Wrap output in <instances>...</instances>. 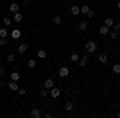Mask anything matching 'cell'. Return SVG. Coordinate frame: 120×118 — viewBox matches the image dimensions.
I'll list each match as a JSON object with an SVG mask.
<instances>
[{
  "mask_svg": "<svg viewBox=\"0 0 120 118\" xmlns=\"http://www.w3.org/2000/svg\"><path fill=\"white\" fill-rule=\"evenodd\" d=\"M96 50H98V43H96L94 40H88V42L85 43V51H86L88 54L96 53Z\"/></svg>",
  "mask_w": 120,
  "mask_h": 118,
  "instance_id": "6da1fadb",
  "label": "cell"
},
{
  "mask_svg": "<svg viewBox=\"0 0 120 118\" xmlns=\"http://www.w3.org/2000/svg\"><path fill=\"white\" fill-rule=\"evenodd\" d=\"M59 77H61V78H67V77H69V73H71V70H69V67H66V65H63V67H61V69H59Z\"/></svg>",
  "mask_w": 120,
  "mask_h": 118,
  "instance_id": "7a4b0ae2",
  "label": "cell"
},
{
  "mask_svg": "<svg viewBox=\"0 0 120 118\" xmlns=\"http://www.w3.org/2000/svg\"><path fill=\"white\" fill-rule=\"evenodd\" d=\"M88 61H90V54L80 56V59H79V65H80V67H85V65L88 64Z\"/></svg>",
  "mask_w": 120,
  "mask_h": 118,
  "instance_id": "3957f363",
  "label": "cell"
},
{
  "mask_svg": "<svg viewBox=\"0 0 120 118\" xmlns=\"http://www.w3.org/2000/svg\"><path fill=\"white\" fill-rule=\"evenodd\" d=\"M50 96H51L53 99H58V97L61 96V89H59V88H55V86H53V88L50 89Z\"/></svg>",
  "mask_w": 120,
  "mask_h": 118,
  "instance_id": "277c9868",
  "label": "cell"
},
{
  "mask_svg": "<svg viewBox=\"0 0 120 118\" xmlns=\"http://www.w3.org/2000/svg\"><path fill=\"white\" fill-rule=\"evenodd\" d=\"M10 35H11V38H13V40H19V38H21V35H22V32H21L19 29H13Z\"/></svg>",
  "mask_w": 120,
  "mask_h": 118,
  "instance_id": "5b68a950",
  "label": "cell"
},
{
  "mask_svg": "<svg viewBox=\"0 0 120 118\" xmlns=\"http://www.w3.org/2000/svg\"><path fill=\"white\" fill-rule=\"evenodd\" d=\"M77 30H80V32H86V30H88V22H86V21H80L79 26H77Z\"/></svg>",
  "mask_w": 120,
  "mask_h": 118,
  "instance_id": "8992f818",
  "label": "cell"
},
{
  "mask_svg": "<svg viewBox=\"0 0 120 118\" xmlns=\"http://www.w3.org/2000/svg\"><path fill=\"white\" fill-rule=\"evenodd\" d=\"M13 21H15V22H22V21H24V14H22L21 11L15 13V14H13Z\"/></svg>",
  "mask_w": 120,
  "mask_h": 118,
  "instance_id": "52a82bcc",
  "label": "cell"
},
{
  "mask_svg": "<svg viewBox=\"0 0 120 118\" xmlns=\"http://www.w3.org/2000/svg\"><path fill=\"white\" fill-rule=\"evenodd\" d=\"M53 86H55V82H53L51 78H46L45 82H43V88H46V89H48V91L51 89Z\"/></svg>",
  "mask_w": 120,
  "mask_h": 118,
  "instance_id": "ba28073f",
  "label": "cell"
},
{
  "mask_svg": "<svg viewBox=\"0 0 120 118\" xmlns=\"http://www.w3.org/2000/svg\"><path fill=\"white\" fill-rule=\"evenodd\" d=\"M7 86H8V88H10L11 91H18V89H19V86H18V82H13V80L7 83Z\"/></svg>",
  "mask_w": 120,
  "mask_h": 118,
  "instance_id": "9c48e42d",
  "label": "cell"
},
{
  "mask_svg": "<svg viewBox=\"0 0 120 118\" xmlns=\"http://www.w3.org/2000/svg\"><path fill=\"white\" fill-rule=\"evenodd\" d=\"M10 78H11L13 82H19V78H21V73L16 72V70H13V72L10 73Z\"/></svg>",
  "mask_w": 120,
  "mask_h": 118,
  "instance_id": "30bf717a",
  "label": "cell"
},
{
  "mask_svg": "<svg viewBox=\"0 0 120 118\" xmlns=\"http://www.w3.org/2000/svg\"><path fill=\"white\" fill-rule=\"evenodd\" d=\"M71 14H72V16H79V14H80V7L72 5V7H71Z\"/></svg>",
  "mask_w": 120,
  "mask_h": 118,
  "instance_id": "8fae6325",
  "label": "cell"
},
{
  "mask_svg": "<svg viewBox=\"0 0 120 118\" xmlns=\"http://www.w3.org/2000/svg\"><path fill=\"white\" fill-rule=\"evenodd\" d=\"M98 61H99L101 64H107V61H109V56L104 54V53H101V54L98 56Z\"/></svg>",
  "mask_w": 120,
  "mask_h": 118,
  "instance_id": "7c38bea8",
  "label": "cell"
},
{
  "mask_svg": "<svg viewBox=\"0 0 120 118\" xmlns=\"http://www.w3.org/2000/svg\"><path fill=\"white\" fill-rule=\"evenodd\" d=\"M30 117H32V118H40V117H42L40 109H32V110H30Z\"/></svg>",
  "mask_w": 120,
  "mask_h": 118,
  "instance_id": "4fadbf2b",
  "label": "cell"
},
{
  "mask_svg": "<svg viewBox=\"0 0 120 118\" xmlns=\"http://www.w3.org/2000/svg\"><path fill=\"white\" fill-rule=\"evenodd\" d=\"M64 110H66V112H69V113L74 112V104H72L71 100H67V102L64 104Z\"/></svg>",
  "mask_w": 120,
  "mask_h": 118,
  "instance_id": "5bb4252c",
  "label": "cell"
},
{
  "mask_svg": "<svg viewBox=\"0 0 120 118\" xmlns=\"http://www.w3.org/2000/svg\"><path fill=\"white\" fill-rule=\"evenodd\" d=\"M8 8H10V11H11V13L15 14V13H18V11H19V5L13 2V3H10V7H8Z\"/></svg>",
  "mask_w": 120,
  "mask_h": 118,
  "instance_id": "9a60e30c",
  "label": "cell"
},
{
  "mask_svg": "<svg viewBox=\"0 0 120 118\" xmlns=\"http://www.w3.org/2000/svg\"><path fill=\"white\" fill-rule=\"evenodd\" d=\"M27 48H29V45L27 43H19V46H18V51L22 54V53H26L27 51Z\"/></svg>",
  "mask_w": 120,
  "mask_h": 118,
  "instance_id": "2e32d148",
  "label": "cell"
},
{
  "mask_svg": "<svg viewBox=\"0 0 120 118\" xmlns=\"http://www.w3.org/2000/svg\"><path fill=\"white\" fill-rule=\"evenodd\" d=\"M111 32V27H107V26H101V29H99V34L101 35H107Z\"/></svg>",
  "mask_w": 120,
  "mask_h": 118,
  "instance_id": "e0dca14e",
  "label": "cell"
},
{
  "mask_svg": "<svg viewBox=\"0 0 120 118\" xmlns=\"http://www.w3.org/2000/svg\"><path fill=\"white\" fill-rule=\"evenodd\" d=\"M51 21H53V24H55V26H59V24L63 22V18L56 14V16H53V19H51Z\"/></svg>",
  "mask_w": 120,
  "mask_h": 118,
  "instance_id": "ac0fdd59",
  "label": "cell"
},
{
  "mask_svg": "<svg viewBox=\"0 0 120 118\" xmlns=\"http://www.w3.org/2000/svg\"><path fill=\"white\" fill-rule=\"evenodd\" d=\"M114 22H115V21H114L112 18H106V21H104V26H107V27H112V26H114Z\"/></svg>",
  "mask_w": 120,
  "mask_h": 118,
  "instance_id": "d6986e66",
  "label": "cell"
},
{
  "mask_svg": "<svg viewBox=\"0 0 120 118\" xmlns=\"http://www.w3.org/2000/svg\"><path fill=\"white\" fill-rule=\"evenodd\" d=\"M37 56H38V59H45V57H46V51H45V50H38Z\"/></svg>",
  "mask_w": 120,
  "mask_h": 118,
  "instance_id": "ffe728a7",
  "label": "cell"
},
{
  "mask_svg": "<svg viewBox=\"0 0 120 118\" xmlns=\"http://www.w3.org/2000/svg\"><path fill=\"white\" fill-rule=\"evenodd\" d=\"M88 11H90V7H88V5H82V7H80V13H83L85 16H86Z\"/></svg>",
  "mask_w": 120,
  "mask_h": 118,
  "instance_id": "44dd1931",
  "label": "cell"
},
{
  "mask_svg": "<svg viewBox=\"0 0 120 118\" xmlns=\"http://www.w3.org/2000/svg\"><path fill=\"white\" fill-rule=\"evenodd\" d=\"M79 59H80V54H77V53H72L71 54V61L72 62H79Z\"/></svg>",
  "mask_w": 120,
  "mask_h": 118,
  "instance_id": "7402d4cb",
  "label": "cell"
},
{
  "mask_svg": "<svg viewBox=\"0 0 120 118\" xmlns=\"http://www.w3.org/2000/svg\"><path fill=\"white\" fill-rule=\"evenodd\" d=\"M15 59H16V56L13 54V53L7 54V61H8V62H15Z\"/></svg>",
  "mask_w": 120,
  "mask_h": 118,
  "instance_id": "603a6c76",
  "label": "cell"
},
{
  "mask_svg": "<svg viewBox=\"0 0 120 118\" xmlns=\"http://www.w3.org/2000/svg\"><path fill=\"white\" fill-rule=\"evenodd\" d=\"M7 45H8L7 37H0V46H7Z\"/></svg>",
  "mask_w": 120,
  "mask_h": 118,
  "instance_id": "cb8c5ba5",
  "label": "cell"
},
{
  "mask_svg": "<svg viewBox=\"0 0 120 118\" xmlns=\"http://www.w3.org/2000/svg\"><path fill=\"white\" fill-rule=\"evenodd\" d=\"M35 65H37V62H35V59H30V61L27 62V67H29V69H34Z\"/></svg>",
  "mask_w": 120,
  "mask_h": 118,
  "instance_id": "d4e9b609",
  "label": "cell"
},
{
  "mask_svg": "<svg viewBox=\"0 0 120 118\" xmlns=\"http://www.w3.org/2000/svg\"><path fill=\"white\" fill-rule=\"evenodd\" d=\"M107 35L111 37L112 40H115V38H117V35H119V32H115V30H111V32H109V34H107Z\"/></svg>",
  "mask_w": 120,
  "mask_h": 118,
  "instance_id": "484cf974",
  "label": "cell"
},
{
  "mask_svg": "<svg viewBox=\"0 0 120 118\" xmlns=\"http://www.w3.org/2000/svg\"><path fill=\"white\" fill-rule=\"evenodd\" d=\"M112 72H114V73H120V64H114Z\"/></svg>",
  "mask_w": 120,
  "mask_h": 118,
  "instance_id": "4316f807",
  "label": "cell"
},
{
  "mask_svg": "<svg viewBox=\"0 0 120 118\" xmlns=\"http://www.w3.org/2000/svg\"><path fill=\"white\" fill-rule=\"evenodd\" d=\"M11 22H13V21H11V18H8V16H5V18H3V24H5V26H10Z\"/></svg>",
  "mask_w": 120,
  "mask_h": 118,
  "instance_id": "83f0119b",
  "label": "cell"
},
{
  "mask_svg": "<svg viewBox=\"0 0 120 118\" xmlns=\"http://www.w3.org/2000/svg\"><path fill=\"white\" fill-rule=\"evenodd\" d=\"M40 96H42V97H46V96H48V89H46V88L40 89Z\"/></svg>",
  "mask_w": 120,
  "mask_h": 118,
  "instance_id": "f1b7e54d",
  "label": "cell"
},
{
  "mask_svg": "<svg viewBox=\"0 0 120 118\" xmlns=\"http://www.w3.org/2000/svg\"><path fill=\"white\" fill-rule=\"evenodd\" d=\"M7 35H8V30H7L5 27L0 29V37H7Z\"/></svg>",
  "mask_w": 120,
  "mask_h": 118,
  "instance_id": "f546056e",
  "label": "cell"
},
{
  "mask_svg": "<svg viewBox=\"0 0 120 118\" xmlns=\"http://www.w3.org/2000/svg\"><path fill=\"white\" fill-rule=\"evenodd\" d=\"M112 27H114L115 32H120V22H114V26H112Z\"/></svg>",
  "mask_w": 120,
  "mask_h": 118,
  "instance_id": "4dcf8cb0",
  "label": "cell"
},
{
  "mask_svg": "<svg viewBox=\"0 0 120 118\" xmlns=\"http://www.w3.org/2000/svg\"><path fill=\"white\" fill-rule=\"evenodd\" d=\"M93 16H94V11H93V10H90V11L86 13V18H93Z\"/></svg>",
  "mask_w": 120,
  "mask_h": 118,
  "instance_id": "1f68e13d",
  "label": "cell"
},
{
  "mask_svg": "<svg viewBox=\"0 0 120 118\" xmlns=\"http://www.w3.org/2000/svg\"><path fill=\"white\" fill-rule=\"evenodd\" d=\"M18 93L21 94V96H24V94H26V89H24V88H19V89H18Z\"/></svg>",
  "mask_w": 120,
  "mask_h": 118,
  "instance_id": "d6a6232c",
  "label": "cell"
},
{
  "mask_svg": "<svg viewBox=\"0 0 120 118\" xmlns=\"http://www.w3.org/2000/svg\"><path fill=\"white\" fill-rule=\"evenodd\" d=\"M7 83H8V82H5V80H0V88H3V86H7Z\"/></svg>",
  "mask_w": 120,
  "mask_h": 118,
  "instance_id": "836d02e7",
  "label": "cell"
},
{
  "mask_svg": "<svg viewBox=\"0 0 120 118\" xmlns=\"http://www.w3.org/2000/svg\"><path fill=\"white\" fill-rule=\"evenodd\" d=\"M3 75H5V69L0 65V77H3Z\"/></svg>",
  "mask_w": 120,
  "mask_h": 118,
  "instance_id": "e575fe53",
  "label": "cell"
},
{
  "mask_svg": "<svg viewBox=\"0 0 120 118\" xmlns=\"http://www.w3.org/2000/svg\"><path fill=\"white\" fill-rule=\"evenodd\" d=\"M117 8H119V10H120V0H119V3H117Z\"/></svg>",
  "mask_w": 120,
  "mask_h": 118,
  "instance_id": "d590c367",
  "label": "cell"
},
{
  "mask_svg": "<svg viewBox=\"0 0 120 118\" xmlns=\"http://www.w3.org/2000/svg\"><path fill=\"white\" fill-rule=\"evenodd\" d=\"M117 117H119V118H120V112H119V113H117Z\"/></svg>",
  "mask_w": 120,
  "mask_h": 118,
  "instance_id": "8d00e7d4",
  "label": "cell"
},
{
  "mask_svg": "<svg viewBox=\"0 0 120 118\" xmlns=\"http://www.w3.org/2000/svg\"><path fill=\"white\" fill-rule=\"evenodd\" d=\"M22 2H30V0H22Z\"/></svg>",
  "mask_w": 120,
  "mask_h": 118,
  "instance_id": "74e56055",
  "label": "cell"
}]
</instances>
